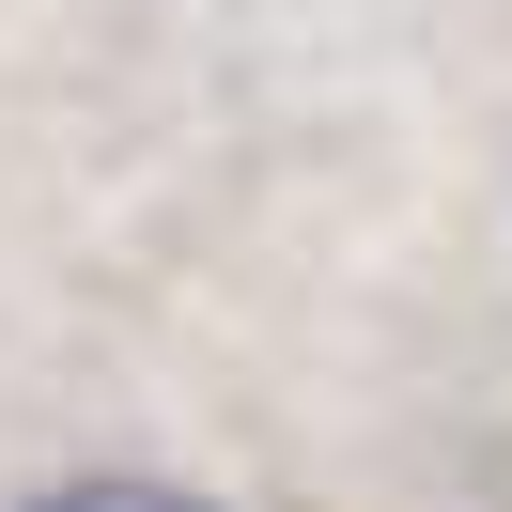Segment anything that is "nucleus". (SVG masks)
<instances>
[{"label":"nucleus","instance_id":"nucleus-1","mask_svg":"<svg viewBox=\"0 0 512 512\" xmlns=\"http://www.w3.org/2000/svg\"><path fill=\"white\" fill-rule=\"evenodd\" d=\"M32 512H218V497H187V481H47Z\"/></svg>","mask_w":512,"mask_h":512}]
</instances>
